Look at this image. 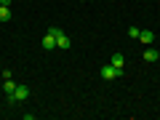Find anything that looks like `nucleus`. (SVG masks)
I'll return each mask as SVG.
<instances>
[{"label":"nucleus","instance_id":"obj_2","mask_svg":"<svg viewBox=\"0 0 160 120\" xmlns=\"http://www.w3.org/2000/svg\"><path fill=\"white\" fill-rule=\"evenodd\" d=\"M48 29H51V32L56 35V48H62V51H64V48H69V46H72V40H69V35H64V32H62L59 27H48Z\"/></svg>","mask_w":160,"mask_h":120},{"label":"nucleus","instance_id":"obj_8","mask_svg":"<svg viewBox=\"0 0 160 120\" xmlns=\"http://www.w3.org/2000/svg\"><path fill=\"white\" fill-rule=\"evenodd\" d=\"M3 91H6V93H13V91H16V83H13V78H3Z\"/></svg>","mask_w":160,"mask_h":120},{"label":"nucleus","instance_id":"obj_6","mask_svg":"<svg viewBox=\"0 0 160 120\" xmlns=\"http://www.w3.org/2000/svg\"><path fill=\"white\" fill-rule=\"evenodd\" d=\"M109 64H112L115 69H120V72H123V67H126V59H123V53H112V59H109Z\"/></svg>","mask_w":160,"mask_h":120},{"label":"nucleus","instance_id":"obj_4","mask_svg":"<svg viewBox=\"0 0 160 120\" xmlns=\"http://www.w3.org/2000/svg\"><path fill=\"white\" fill-rule=\"evenodd\" d=\"M139 40H142V46H152L155 43V32L152 29H139Z\"/></svg>","mask_w":160,"mask_h":120},{"label":"nucleus","instance_id":"obj_5","mask_svg":"<svg viewBox=\"0 0 160 120\" xmlns=\"http://www.w3.org/2000/svg\"><path fill=\"white\" fill-rule=\"evenodd\" d=\"M43 48H46V51H53V48H56V35H53L51 29H48L46 38H43Z\"/></svg>","mask_w":160,"mask_h":120},{"label":"nucleus","instance_id":"obj_11","mask_svg":"<svg viewBox=\"0 0 160 120\" xmlns=\"http://www.w3.org/2000/svg\"><path fill=\"white\" fill-rule=\"evenodd\" d=\"M0 6H11V0H0Z\"/></svg>","mask_w":160,"mask_h":120},{"label":"nucleus","instance_id":"obj_9","mask_svg":"<svg viewBox=\"0 0 160 120\" xmlns=\"http://www.w3.org/2000/svg\"><path fill=\"white\" fill-rule=\"evenodd\" d=\"M11 19V8L8 6H0V22H8Z\"/></svg>","mask_w":160,"mask_h":120},{"label":"nucleus","instance_id":"obj_3","mask_svg":"<svg viewBox=\"0 0 160 120\" xmlns=\"http://www.w3.org/2000/svg\"><path fill=\"white\" fill-rule=\"evenodd\" d=\"M120 75H123V72L115 69L112 64H104V67H102V80H115V78H120Z\"/></svg>","mask_w":160,"mask_h":120},{"label":"nucleus","instance_id":"obj_10","mask_svg":"<svg viewBox=\"0 0 160 120\" xmlns=\"http://www.w3.org/2000/svg\"><path fill=\"white\" fill-rule=\"evenodd\" d=\"M128 38H133V40H139V27H128Z\"/></svg>","mask_w":160,"mask_h":120},{"label":"nucleus","instance_id":"obj_1","mask_svg":"<svg viewBox=\"0 0 160 120\" xmlns=\"http://www.w3.org/2000/svg\"><path fill=\"white\" fill-rule=\"evenodd\" d=\"M24 99H29V86H16V91L8 93V104H19Z\"/></svg>","mask_w":160,"mask_h":120},{"label":"nucleus","instance_id":"obj_7","mask_svg":"<svg viewBox=\"0 0 160 120\" xmlns=\"http://www.w3.org/2000/svg\"><path fill=\"white\" fill-rule=\"evenodd\" d=\"M158 59H160V53L158 51H155V48H144V62H149V64H155V62H158Z\"/></svg>","mask_w":160,"mask_h":120}]
</instances>
